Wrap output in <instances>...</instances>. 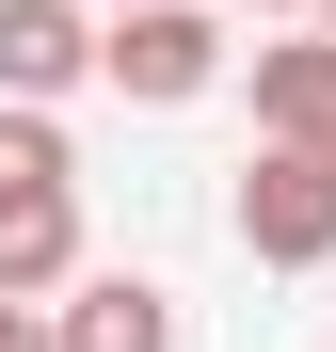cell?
<instances>
[{"label":"cell","mask_w":336,"mask_h":352,"mask_svg":"<svg viewBox=\"0 0 336 352\" xmlns=\"http://www.w3.org/2000/svg\"><path fill=\"white\" fill-rule=\"evenodd\" d=\"M256 129L272 144H336V32L304 16L289 48H256Z\"/></svg>","instance_id":"277c9868"},{"label":"cell","mask_w":336,"mask_h":352,"mask_svg":"<svg viewBox=\"0 0 336 352\" xmlns=\"http://www.w3.org/2000/svg\"><path fill=\"white\" fill-rule=\"evenodd\" d=\"M0 352H65V336H48V305H32V288H0Z\"/></svg>","instance_id":"ba28073f"},{"label":"cell","mask_w":336,"mask_h":352,"mask_svg":"<svg viewBox=\"0 0 336 352\" xmlns=\"http://www.w3.org/2000/svg\"><path fill=\"white\" fill-rule=\"evenodd\" d=\"M48 336H65V352H177V305H160L144 272H96V288H80Z\"/></svg>","instance_id":"8992f818"},{"label":"cell","mask_w":336,"mask_h":352,"mask_svg":"<svg viewBox=\"0 0 336 352\" xmlns=\"http://www.w3.org/2000/svg\"><path fill=\"white\" fill-rule=\"evenodd\" d=\"M0 192H80L65 129H48V96H0Z\"/></svg>","instance_id":"52a82bcc"},{"label":"cell","mask_w":336,"mask_h":352,"mask_svg":"<svg viewBox=\"0 0 336 352\" xmlns=\"http://www.w3.org/2000/svg\"><path fill=\"white\" fill-rule=\"evenodd\" d=\"M320 32H336V0H320Z\"/></svg>","instance_id":"30bf717a"},{"label":"cell","mask_w":336,"mask_h":352,"mask_svg":"<svg viewBox=\"0 0 336 352\" xmlns=\"http://www.w3.org/2000/svg\"><path fill=\"white\" fill-rule=\"evenodd\" d=\"M96 80V16L80 0H0V96H65Z\"/></svg>","instance_id":"3957f363"},{"label":"cell","mask_w":336,"mask_h":352,"mask_svg":"<svg viewBox=\"0 0 336 352\" xmlns=\"http://www.w3.org/2000/svg\"><path fill=\"white\" fill-rule=\"evenodd\" d=\"M256 16H320V0H256Z\"/></svg>","instance_id":"9c48e42d"},{"label":"cell","mask_w":336,"mask_h":352,"mask_svg":"<svg viewBox=\"0 0 336 352\" xmlns=\"http://www.w3.org/2000/svg\"><path fill=\"white\" fill-rule=\"evenodd\" d=\"M0 288H80V192H0Z\"/></svg>","instance_id":"5b68a950"},{"label":"cell","mask_w":336,"mask_h":352,"mask_svg":"<svg viewBox=\"0 0 336 352\" xmlns=\"http://www.w3.org/2000/svg\"><path fill=\"white\" fill-rule=\"evenodd\" d=\"M240 256L256 272H320L336 256V144H272L256 129V160H240Z\"/></svg>","instance_id":"6da1fadb"},{"label":"cell","mask_w":336,"mask_h":352,"mask_svg":"<svg viewBox=\"0 0 336 352\" xmlns=\"http://www.w3.org/2000/svg\"><path fill=\"white\" fill-rule=\"evenodd\" d=\"M96 80L112 96H144V112H177L224 80V32H208V0H112V32H96Z\"/></svg>","instance_id":"7a4b0ae2"}]
</instances>
